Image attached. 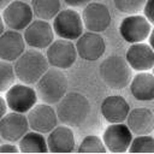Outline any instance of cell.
<instances>
[{
	"label": "cell",
	"instance_id": "obj_1",
	"mask_svg": "<svg viewBox=\"0 0 154 154\" xmlns=\"http://www.w3.org/2000/svg\"><path fill=\"white\" fill-rule=\"evenodd\" d=\"M57 116L60 123L70 128L81 126L90 114V102L81 93H66L57 103Z\"/></svg>",
	"mask_w": 154,
	"mask_h": 154
},
{
	"label": "cell",
	"instance_id": "obj_2",
	"mask_svg": "<svg viewBox=\"0 0 154 154\" xmlns=\"http://www.w3.org/2000/svg\"><path fill=\"white\" fill-rule=\"evenodd\" d=\"M99 73L102 82L116 90L128 87L132 78V69L126 59L118 54H112L103 59L99 66Z\"/></svg>",
	"mask_w": 154,
	"mask_h": 154
},
{
	"label": "cell",
	"instance_id": "obj_3",
	"mask_svg": "<svg viewBox=\"0 0 154 154\" xmlns=\"http://www.w3.org/2000/svg\"><path fill=\"white\" fill-rule=\"evenodd\" d=\"M48 60L40 49H28L14 61L17 78L25 84H36L48 70Z\"/></svg>",
	"mask_w": 154,
	"mask_h": 154
},
{
	"label": "cell",
	"instance_id": "obj_4",
	"mask_svg": "<svg viewBox=\"0 0 154 154\" xmlns=\"http://www.w3.org/2000/svg\"><path fill=\"white\" fill-rule=\"evenodd\" d=\"M36 91L42 102L58 103L67 91V79L60 69H48L37 81Z\"/></svg>",
	"mask_w": 154,
	"mask_h": 154
},
{
	"label": "cell",
	"instance_id": "obj_5",
	"mask_svg": "<svg viewBox=\"0 0 154 154\" xmlns=\"http://www.w3.org/2000/svg\"><path fill=\"white\" fill-rule=\"evenodd\" d=\"M83 29L84 24L82 14L75 10H60L53 18V30L60 38L70 41L77 40L83 34Z\"/></svg>",
	"mask_w": 154,
	"mask_h": 154
},
{
	"label": "cell",
	"instance_id": "obj_6",
	"mask_svg": "<svg viewBox=\"0 0 154 154\" xmlns=\"http://www.w3.org/2000/svg\"><path fill=\"white\" fill-rule=\"evenodd\" d=\"M152 31L150 22L144 17V14H128L125 18L122 19L119 24V34L120 36L131 43L144 42Z\"/></svg>",
	"mask_w": 154,
	"mask_h": 154
},
{
	"label": "cell",
	"instance_id": "obj_7",
	"mask_svg": "<svg viewBox=\"0 0 154 154\" xmlns=\"http://www.w3.org/2000/svg\"><path fill=\"white\" fill-rule=\"evenodd\" d=\"M37 99L38 95L36 89L25 83L13 84L10 89L6 90L5 95L8 108L19 113H28L36 105Z\"/></svg>",
	"mask_w": 154,
	"mask_h": 154
},
{
	"label": "cell",
	"instance_id": "obj_8",
	"mask_svg": "<svg viewBox=\"0 0 154 154\" xmlns=\"http://www.w3.org/2000/svg\"><path fill=\"white\" fill-rule=\"evenodd\" d=\"M46 58L48 64L53 67L65 70L71 67L77 59V49L76 45L70 40L59 38L53 41L47 47Z\"/></svg>",
	"mask_w": 154,
	"mask_h": 154
},
{
	"label": "cell",
	"instance_id": "obj_9",
	"mask_svg": "<svg viewBox=\"0 0 154 154\" xmlns=\"http://www.w3.org/2000/svg\"><path fill=\"white\" fill-rule=\"evenodd\" d=\"M2 18L8 29L22 31L34 20V12L26 1L13 0L2 10Z\"/></svg>",
	"mask_w": 154,
	"mask_h": 154
},
{
	"label": "cell",
	"instance_id": "obj_10",
	"mask_svg": "<svg viewBox=\"0 0 154 154\" xmlns=\"http://www.w3.org/2000/svg\"><path fill=\"white\" fill-rule=\"evenodd\" d=\"M134 134L124 123H111L103 134L102 140L107 150L112 153H124L129 150Z\"/></svg>",
	"mask_w": 154,
	"mask_h": 154
},
{
	"label": "cell",
	"instance_id": "obj_11",
	"mask_svg": "<svg viewBox=\"0 0 154 154\" xmlns=\"http://www.w3.org/2000/svg\"><path fill=\"white\" fill-rule=\"evenodd\" d=\"M54 30L53 25L48 20L35 19L24 29V40L25 43L35 49L47 48L54 41Z\"/></svg>",
	"mask_w": 154,
	"mask_h": 154
},
{
	"label": "cell",
	"instance_id": "obj_12",
	"mask_svg": "<svg viewBox=\"0 0 154 154\" xmlns=\"http://www.w3.org/2000/svg\"><path fill=\"white\" fill-rule=\"evenodd\" d=\"M84 28L88 31L102 32L111 24V12L108 7L101 2H89L82 11Z\"/></svg>",
	"mask_w": 154,
	"mask_h": 154
},
{
	"label": "cell",
	"instance_id": "obj_13",
	"mask_svg": "<svg viewBox=\"0 0 154 154\" xmlns=\"http://www.w3.org/2000/svg\"><path fill=\"white\" fill-rule=\"evenodd\" d=\"M28 122L30 129L41 134H48L58 125L57 111L49 103H36L28 112Z\"/></svg>",
	"mask_w": 154,
	"mask_h": 154
},
{
	"label": "cell",
	"instance_id": "obj_14",
	"mask_svg": "<svg viewBox=\"0 0 154 154\" xmlns=\"http://www.w3.org/2000/svg\"><path fill=\"white\" fill-rule=\"evenodd\" d=\"M29 128L28 117L24 113L12 111L0 119V135L7 142L19 141L29 131Z\"/></svg>",
	"mask_w": 154,
	"mask_h": 154
},
{
	"label": "cell",
	"instance_id": "obj_15",
	"mask_svg": "<svg viewBox=\"0 0 154 154\" xmlns=\"http://www.w3.org/2000/svg\"><path fill=\"white\" fill-rule=\"evenodd\" d=\"M76 49L79 58L85 61H95L101 58L106 51V43L100 32H83L76 42Z\"/></svg>",
	"mask_w": 154,
	"mask_h": 154
},
{
	"label": "cell",
	"instance_id": "obj_16",
	"mask_svg": "<svg viewBox=\"0 0 154 154\" xmlns=\"http://www.w3.org/2000/svg\"><path fill=\"white\" fill-rule=\"evenodd\" d=\"M125 59L130 67L137 72L149 71L154 67V51L149 43H131L126 51Z\"/></svg>",
	"mask_w": 154,
	"mask_h": 154
},
{
	"label": "cell",
	"instance_id": "obj_17",
	"mask_svg": "<svg viewBox=\"0 0 154 154\" xmlns=\"http://www.w3.org/2000/svg\"><path fill=\"white\" fill-rule=\"evenodd\" d=\"M25 40L20 31L7 30L0 36V59L16 61L25 51Z\"/></svg>",
	"mask_w": 154,
	"mask_h": 154
},
{
	"label": "cell",
	"instance_id": "obj_18",
	"mask_svg": "<svg viewBox=\"0 0 154 154\" xmlns=\"http://www.w3.org/2000/svg\"><path fill=\"white\" fill-rule=\"evenodd\" d=\"M100 109L103 119L109 124L123 123L128 118L130 106L122 95H109L102 100Z\"/></svg>",
	"mask_w": 154,
	"mask_h": 154
},
{
	"label": "cell",
	"instance_id": "obj_19",
	"mask_svg": "<svg viewBox=\"0 0 154 154\" xmlns=\"http://www.w3.org/2000/svg\"><path fill=\"white\" fill-rule=\"evenodd\" d=\"M75 135L70 126L57 125L48 132L47 146L52 153H71L75 150Z\"/></svg>",
	"mask_w": 154,
	"mask_h": 154
},
{
	"label": "cell",
	"instance_id": "obj_20",
	"mask_svg": "<svg viewBox=\"0 0 154 154\" xmlns=\"http://www.w3.org/2000/svg\"><path fill=\"white\" fill-rule=\"evenodd\" d=\"M126 125L134 135H148L154 131V113L147 107L130 109Z\"/></svg>",
	"mask_w": 154,
	"mask_h": 154
},
{
	"label": "cell",
	"instance_id": "obj_21",
	"mask_svg": "<svg viewBox=\"0 0 154 154\" xmlns=\"http://www.w3.org/2000/svg\"><path fill=\"white\" fill-rule=\"evenodd\" d=\"M131 95L138 101L154 100V75L148 71H142L131 78L129 84Z\"/></svg>",
	"mask_w": 154,
	"mask_h": 154
},
{
	"label": "cell",
	"instance_id": "obj_22",
	"mask_svg": "<svg viewBox=\"0 0 154 154\" xmlns=\"http://www.w3.org/2000/svg\"><path fill=\"white\" fill-rule=\"evenodd\" d=\"M19 150L23 153H46L48 152L47 138H45L41 132L28 131L19 140Z\"/></svg>",
	"mask_w": 154,
	"mask_h": 154
},
{
	"label": "cell",
	"instance_id": "obj_23",
	"mask_svg": "<svg viewBox=\"0 0 154 154\" xmlns=\"http://www.w3.org/2000/svg\"><path fill=\"white\" fill-rule=\"evenodd\" d=\"M31 8L38 19L49 22L61 10V2L60 0H31Z\"/></svg>",
	"mask_w": 154,
	"mask_h": 154
},
{
	"label": "cell",
	"instance_id": "obj_24",
	"mask_svg": "<svg viewBox=\"0 0 154 154\" xmlns=\"http://www.w3.org/2000/svg\"><path fill=\"white\" fill-rule=\"evenodd\" d=\"M130 153H154V136L136 135L129 147Z\"/></svg>",
	"mask_w": 154,
	"mask_h": 154
},
{
	"label": "cell",
	"instance_id": "obj_25",
	"mask_svg": "<svg viewBox=\"0 0 154 154\" xmlns=\"http://www.w3.org/2000/svg\"><path fill=\"white\" fill-rule=\"evenodd\" d=\"M77 150L79 153H105L107 148L103 143V140H101L99 136L89 135L82 140Z\"/></svg>",
	"mask_w": 154,
	"mask_h": 154
},
{
	"label": "cell",
	"instance_id": "obj_26",
	"mask_svg": "<svg viewBox=\"0 0 154 154\" xmlns=\"http://www.w3.org/2000/svg\"><path fill=\"white\" fill-rule=\"evenodd\" d=\"M17 78L14 72V66L10 64V61L0 60V93L6 91L14 84V79Z\"/></svg>",
	"mask_w": 154,
	"mask_h": 154
},
{
	"label": "cell",
	"instance_id": "obj_27",
	"mask_svg": "<svg viewBox=\"0 0 154 154\" xmlns=\"http://www.w3.org/2000/svg\"><path fill=\"white\" fill-rule=\"evenodd\" d=\"M116 8L124 14H135L143 11L147 0H113Z\"/></svg>",
	"mask_w": 154,
	"mask_h": 154
},
{
	"label": "cell",
	"instance_id": "obj_28",
	"mask_svg": "<svg viewBox=\"0 0 154 154\" xmlns=\"http://www.w3.org/2000/svg\"><path fill=\"white\" fill-rule=\"evenodd\" d=\"M144 17L150 22L152 25H154V0H147L144 7H143Z\"/></svg>",
	"mask_w": 154,
	"mask_h": 154
},
{
	"label": "cell",
	"instance_id": "obj_29",
	"mask_svg": "<svg viewBox=\"0 0 154 154\" xmlns=\"http://www.w3.org/2000/svg\"><path fill=\"white\" fill-rule=\"evenodd\" d=\"M70 7H82L91 2V0H63Z\"/></svg>",
	"mask_w": 154,
	"mask_h": 154
},
{
	"label": "cell",
	"instance_id": "obj_30",
	"mask_svg": "<svg viewBox=\"0 0 154 154\" xmlns=\"http://www.w3.org/2000/svg\"><path fill=\"white\" fill-rule=\"evenodd\" d=\"M17 152H19V148H17L14 144H10V143L0 144V153H17Z\"/></svg>",
	"mask_w": 154,
	"mask_h": 154
},
{
	"label": "cell",
	"instance_id": "obj_31",
	"mask_svg": "<svg viewBox=\"0 0 154 154\" xmlns=\"http://www.w3.org/2000/svg\"><path fill=\"white\" fill-rule=\"evenodd\" d=\"M7 102H6V100L4 99V97H1L0 96V119L6 114V111H7Z\"/></svg>",
	"mask_w": 154,
	"mask_h": 154
},
{
	"label": "cell",
	"instance_id": "obj_32",
	"mask_svg": "<svg viewBox=\"0 0 154 154\" xmlns=\"http://www.w3.org/2000/svg\"><path fill=\"white\" fill-rule=\"evenodd\" d=\"M148 41H149L150 47H152V48H153V51H154V29H153V28H152V31H150V34H149Z\"/></svg>",
	"mask_w": 154,
	"mask_h": 154
},
{
	"label": "cell",
	"instance_id": "obj_33",
	"mask_svg": "<svg viewBox=\"0 0 154 154\" xmlns=\"http://www.w3.org/2000/svg\"><path fill=\"white\" fill-rule=\"evenodd\" d=\"M10 2H11V0H0V10H4Z\"/></svg>",
	"mask_w": 154,
	"mask_h": 154
},
{
	"label": "cell",
	"instance_id": "obj_34",
	"mask_svg": "<svg viewBox=\"0 0 154 154\" xmlns=\"http://www.w3.org/2000/svg\"><path fill=\"white\" fill-rule=\"evenodd\" d=\"M5 31V23H4V18H2V16H0V36H1V34Z\"/></svg>",
	"mask_w": 154,
	"mask_h": 154
},
{
	"label": "cell",
	"instance_id": "obj_35",
	"mask_svg": "<svg viewBox=\"0 0 154 154\" xmlns=\"http://www.w3.org/2000/svg\"><path fill=\"white\" fill-rule=\"evenodd\" d=\"M152 70H153V75H154V67H153V69H152Z\"/></svg>",
	"mask_w": 154,
	"mask_h": 154
},
{
	"label": "cell",
	"instance_id": "obj_36",
	"mask_svg": "<svg viewBox=\"0 0 154 154\" xmlns=\"http://www.w3.org/2000/svg\"><path fill=\"white\" fill-rule=\"evenodd\" d=\"M23 1H28V0H23Z\"/></svg>",
	"mask_w": 154,
	"mask_h": 154
},
{
	"label": "cell",
	"instance_id": "obj_37",
	"mask_svg": "<svg viewBox=\"0 0 154 154\" xmlns=\"http://www.w3.org/2000/svg\"><path fill=\"white\" fill-rule=\"evenodd\" d=\"M0 138H1V135H0Z\"/></svg>",
	"mask_w": 154,
	"mask_h": 154
}]
</instances>
